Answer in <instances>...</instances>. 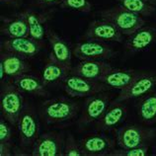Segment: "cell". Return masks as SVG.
Listing matches in <instances>:
<instances>
[{"label": "cell", "instance_id": "obj_1", "mask_svg": "<svg viewBox=\"0 0 156 156\" xmlns=\"http://www.w3.org/2000/svg\"><path fill=\"white\" fill-rule=\"evenodd\" d=\"M79 111L76 101L67 97H56L43 102L40 116L47 125H57L73 121Z\"/></svg>", "mask_w": 156, "mask_h": 156}, {"label": "cell", "instance_id": "obj_2", "mask_svg": "<svg viewBox=\"0 0 156 156\" xmlns=\"http://www.w3.org/2000/svg\"><path fill=\"white\" fill-rule=\"evenodd\" d=\"M25 106L24 92L12 80L1 82L0 88V111L1 116L12 126H17L20 115Z\"/></svg>", "mask_w": 156, "mask_h": 156}, {"label": "cell", "instance_id": "obj_3", "mask_svg": "<svg viewBox=\"0 0 156 156\" xmlns=\"http://www.w3.org/2000/svg\"><path fill=\"white\" fill-rule=\"evenodd\" d=\"M99 15L101 19L113 23L122 32V34L126 37L145 25V20L140 15L126 9L121 4L103 9L99 12Z\"/></svg>", "mask_w": 156, "mask_h": 156}, {"label": "cell", "instance_id": "obj_4", "mask_svg": "<svg viewBox=\"0 0 156 156\" xmlns=\"http://www.w3.org/2000/svg\"><path fill=\"white\" fill-rule=\"evenodd\" d=\"M19 133V143L22 150L32 151L37 138L39 137L40 122L35 108L31 104L25 103L17 122Z\"/></svg>", "mask_w": 156, "mask_h": 156}, {"label": "cell", "instance_id": "obj_5", "mask_svg": "<svg viewBox=\"0 0 156 156\" xmlns=\"http://www.w3.org/2000/svg\"><path fill=\"white\" fill-rule=\"evenodd\" d=\"M155 136V129L137 125H126L117 129L116 141L121 148H133L149 145Z\"/></svg>", "mask_w": 156, "mask_h": 156}, {"label": "cell", "instance_id": "obj_6", "mask_svg": "<svg viewBox=\"0 0 156 156\" xmlns=\"http://www.w3.org/2000/svg\"><path fill=\"white\" fill-rule=\"evenodd\" d=\"M61 87L70 97L83 98L94 94L109 91L110 87L99 80H92L78 76L70 72L61 81Z\"/></svg>", "mask_w": 156, "mask_h": 156}, {"label": "cell", "instance_id": "obj_7", "mask_svg": "<svg viewBox=\"0 0 156 156\" xmlns=\"http://www.w3.org/2000/svg\"><path fill=\"white\" fill-rule=\"evenodd\" d=\"M112 98L113 95L109 91L100 92L86 97L78 120L79 125L86 126L95 122H97L108 109L112 102Z\"/></svg>", "mask_w": 156, "mask_h": 156}, {"label": "cell", "instance_id": "obj_8", "mask_svg": "<svg viewBox=\"0 0 156 156\" xmlns=\"http://www.w3.org/2000/svg\"><path fill=\"white\" fill-rule=\"evenodd\" d=\"M72 53L80 60L91 59H110L115 56L116 52L108 44L102 41L90 40L79 42L72 47Z\"/></svg>", "mask_w": 156, "mask_h": 156}, {"label": "cell", "instance_id": "obj_9", "mask_svg": "<svg viewBox=\"0 0 156 156\" xmlns=\"http://www.w3.org/2000/svg\"><path fill=\"white\" fill-rule=\"evenodd\" d=\"M65 136L63 133L48 131L39 135L31 153L33 156H62Z\"/></svg>", "mask_w": 156, "mask_h": 156}, {"label": "cell", "instance_id": "obj_10", "mask_svg": "<svg viewBox=\"0 0 156 156\" xmlns=\"http://www.w3.org/2000/svg\"><path fill=\"white\" fill-rule=\"evenodd\" d=\"M156 87V73L141 72L131 83L125 89L121 90L120 94L115 101L126 102L145 96Z\"/></svg>", "mask_w": 156, "mask_h": 156}, {"label": "cell", "instance_id": "obj_11", "mask_svg": "<svg viewBox=\"0 0 156 156\" xmlns=\"http://www.w3.org/2000/svg\"><path fill=\"white\" fill-rule=\"evenodd\" d=\"M85 38L102 42H124V35L113 23L104 19L90 22L85 32Z\"/></svg>", "mask_w": 156, "mask_h": 156}, {"label": "cell", "instance_id": "obj_12", "mask_svg": "<svg viewBox=\"0 0 156 156\" xmlns=\"http://www.w3.org/2000/svg\"><path fill=\"white\" fill-rule=\"evenodd\" d=\"M44 43L26 37V38H8L1 42V51H9L24 58L34 57L41 51Z\"/></svg>", "mask_w": 156, "mask_h": 156}, {"label": "cell", "instance_id": "obj_13", "mask_svg": "<svg viewBox=\"0 0 156 156\" xmlns=\"http://www.w3.org/2000/svg\"><path fill=\"white\" fill-rule=\"evenodd\" d=\"M86 156H109L115 149L116 142L102 133L90 134L79 141Z\"/></svg>", "mask_w": 156, "mask_h": 156}, {"label": "cell", "instance_id": "obj_14", "mask_svg": "<svg viewBox=\"0 0 156 156\" xmlns=\"http://www.w3.org/2000/svg\"><path fill=\"white\" fill-rule=\"evenodd\" d=\"M23 16L25 17L29 31H30V37L41 43H44V38H47L48 31V20L51 18V12H37L34 9L28 8L22 11Z\"/></svg>", "mask_w": 156, "mask_h": 156}, {"label": "cell", "instance_id": "obj_15", "mask_svg": "<svg viewBox=\"0 0 156 156\" xmlns=\"http://www.w3.org/2000/svg\"><path fill=\"white\" fill-rule=\"evenodd\" d=\"M114 67L110 63L99 59L81 60L75 66L71 67V73L92 80H100Z\"/></svg>", "mask_w": 156, "mask_h": 156}, {"label": "cell", "instance_id": "obj_16", "mask_svg": "<svg viewBox=\"0 0 156 156\" xmlns=\"http://www.w3.org/2000/svg\"><path fill=\"white\" fill-rule=\"evenodd\" d=\"M126 115H128V108L124 102H111L103 116L96 122L97 129L102 131L115 129L126 120Z\"/></svg>", "mask_w": 156, "mask_h": 156}, {"label": "cell", "instance_id": "obj_17", "mask_svg": "<svg viewBox=\"0 0 156 156\" xmlns=\"http://www.w3.org/2000/svg\"><path fill=\"white\" fill-rule=\"evenodd\" d=\"M156 41V28L143 26L136 32L129 36L125 43V48L129 51L138 52L145 51Z\"/></svg>", "mask_w": 156, "mask_h": 156}, {"label": "cell", "instance_id": "obj_18", "mask_svg": "<svg viewBox=\"0 0 156 156\" xmlns=\"http://www.w3.org/2000/svg\"><path fill=\"white\" fill-rule=\"evenodd\" d=\"M0 32L7 38H26L30 37V31L22 12L10 17H1Z\"/></svg>", "mask_w": 156, "mask_h": 156}, {"label": "cell", "instance_id": "obj_19", "mask_svg": "<svg viewBox=\"0 0 156 156\" xmlns=\"http://www.w3.org/2000/svg\"><path fill=\"white\" fill-rule=\"evenodd\" d=\"M71 67L65 65L59 60L55 58V56L51 52L46 60L42 71V79L44 83L51 84L56 81H62L68 74H70Z\"/></svg>", "mask_w": 156, "mask_h": 156}, {"label": "cell", "instance_id": "obj_20", "mask_svg": "<svg viewBox=\"0 0 156 156\" xmlns=\"http://www.w3.org/2000/svg\"><path fill=\"white\" fill-rule=\"evenodd\" d=\"M0 63L3 64L6 76L15 78L31 70V65L24 57L9 51H1L0 53Z\"/></svg>", "mask_w": 156, "mask_h": 156}, {"label": "cell", "instance_id": "obj_21", "mask_svg": "<svg viewBox=\"0 0 156 156\" xmlns=\"http://www.w3.org/2000/svg\"><path fill=\"white\" fill-rule=\"evenodd\" d=\"M141 72L134 69H120L113 68L108 74L103 76L99 81L108 85L110 89L122 90L129 86Z\"/></svg>", "mask_w": 156, "mask_h": 156}, {"label": "cell", "instance_id": "obj_22", "mask_svg": "<svg viewBox=\"0 0 156 156\" xmlns=\"http://www.w3.org/2000/svg\"><path fill=\"white\" fill-rule=\"evenodd\" d=\"M47 40L51 46V53L55 56V58L63 64L71 66L73 53L72 48L68 47L67 43L55 31L48 28L47 31Z\"/></svg>", "mask_w": 156, "mask_h": 156}, {"label": "cell", "instance_id": "obj_23", "mask_svg": "<svg viewBox=\"0 0 156 156\" xmlns=\"http://www.w3.org/2000/svg\"><path fill=\"white\" fill-rule=\"evenodd\" d=\"M12 81L23 92L38 97H46L48 95V91L46 88L47 85L44 83L42 78L36 77L30 73H25V74L15 77L12 79Z\"/></svg>", "mask_w": 156, "mask_h": 156}, {"label": "cell", "instance_id": "obj_24", "mask_svg": "<svg viewBox=\"0 0 156 156\" xmlns=\"http://www.w3.org/2000/svg\"><path fill=\"white\" fill-rule=\"evenodd\" d=\"M137 114L144 124L148 126L156 124V90L139 101Z\"/></svg>", "mask_w": 156, "mask_h": 156}, {"label": "cell", "instance_id": "obj_25", "mask_svg": "<svg viewBox=\"0 0 156 156\" xmlns=\"http://www.w3.org/2000/svg\"><path fill=\"white\" fill-rule=\"evenodd\" d=\"M116 1L124 6L126 9L144 17H149L156 11V8L148 0H116Z\"/></svg>", "mask_w": 156, "mask_h": 156}, {"label": "cell", "instance_id": "obj_26", "mask_svg": "<svg viewBox=\"0 0 156 156\" xmlns=\"http://www.w3.org/2000/svg\"><path fill=\"white\" fill-rule=\"evenodd\" d=\"M60 7L66 10H73L81 13H90L93 5L89 0H62Z\"/></svg>", "mask_w": 156, "mask_h": 156}, {"label": "cell", "instance_id": "obj_27", "mask_svg": "<svg viewBox=\"0 0 156 156\" xmlns=\"http://www.w3.org/2000/svg\"><path fill=\"white\" fill-rule=\"evenodd\" d=\"M63 156H86L80 142H78L71 133H68L65 137Z\"/></svg>", "mask_w": 156, "mask_h": 156}, {"label": "cell", "instance_id": "obj_28", "mask_svg": "<svg viewBox=\"0 0 156 156\" xmlns=\"http://www.w3.org/2000/svg\"><path fill=\"white\" fill-rule=\"evenodd\" d=\"M149 145L133 147V148H115L109 156H145L148 154Z\"/></svg>", "mask_w": 156, "mask_h": 156}, {"label": "cell", "instance_id": "obj_29", "mask_svg": "<svg viewBox=\"0 0 156 156\" xmlns=\"http://www.w3.org/2000/svg\"><path fill=\"white\" fill-rule=\"evenodd\" d=\"M12 125L5 119L1 118L0 120V142L13 143V131Z\"/></svg>", "mask_w": 156, "mask_h": 156}, {"label": "cell", "instance_id": "obj_30", "mask_svg": "<svg viewBox=\"0 0 156 156\" xmlns=\"http://www.w3.org/2000/svg\"><path fill=\"white\" fill-rule=\"evenodd\" d=\"M62 2V0H35V5L41 9H47L48 7L57 5Z\"/></svg>", "mask_w": 156, "mask_h": 156}, {"label": "cell", "instance_id": "obj_31", "mask_svg": "<svg viewBox=\"0 0 156 156\" xmlns=\"http://www.w3.org/2000/svg\"><path fill=\"white\" fill-rule=\"evenodd\" d=\"M13 143L0 142V155L1 156H11L13 154Z\"/></svg>", "mask_w": 156, "mask_h": 156}, {"label": "cell", "instance_id": "obj_32", "mask_svg": "<svg viewBox=\"0 0 156 156\" xmlns=\"http://www.w3.org/2000/svg\"><path fill=\"white\" fill-rule=\"evenodd\" d=\"M1 3L5 4V5H8V6L18 8L22 5L23 0H1Z\"/></svg>", "mask_w": 156, "mask_h": 156}, {"label": "cell", "instance_id": "obj_33", "mask_svg": "<svg viewBox=\"0 0 156 156\" xmlns=\"http://www.w3.org/2000/svg\"><path fill=\"white\" fill-rule=\"evenodd\" d=\"M148 1L151 3V4H152V5L156 8V0H148Z\"/></svg>", "mask_w": 156, "mask_h": 156}]
</instances>
